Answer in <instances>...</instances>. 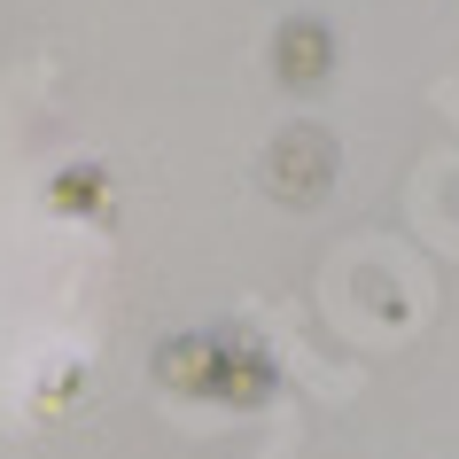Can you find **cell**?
<instances>
[{
	"label": "cell",
	"mask_w": 459,
	"mask_h": 459,
	"mask_svg": "<svg viewBox=\"0 0 459 459\" xmlns=\"http://www.w3.org/2000/svg\"><path fill=\"white\" fill-rule=\"evenodd\" d=\"M327 156H335V148L319 141V133H289L281 156H273V187L289 195V203H304V195H312V171H327Z\"/></svg>",
	"instance_id": "cell-1"
},
{
	"label": "cell",
	"mask_w": 459,
	"mask_h": 459,
	"mask_svg": "<svg viewBox=\"0 0 459 459\" xmlns=\"http://www.w3.org/2000/svg\"><path fill=\"white\" fill-rule=\"evenodd\" d=\"M319 39H327L319 24H289V55H281L289 78H312V71H319Z\"/></svg>",
	"instance_id": "cell-2"
}]
</instances>
